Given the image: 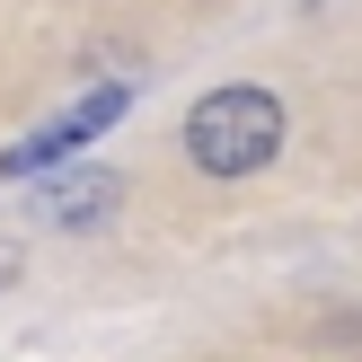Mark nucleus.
I'll return each instance as SVG.
<instances>
[{
	"label": "nucleus",
	"instance_id": "obj_1",
	"mask_svg": "<svg viewBox=\"0 0 362 362\" xmlns=\"http://www.w3.org/2000/svg\"><path fill=\"white\" fill-rule=\"evenodd\" d=\"M186 151H194L204 177H247V168H265V159L283 151V98L257 88V80L212 88V98L186 115Z\"/></svg>",
	"mask_w": 362,
	"mask_h": 362
},
{
	"label": "nucleus",
	"instance_id": "obj_2",
	"mask_svg": "<svg viewBox=\"0 0 362 362\" xmlns=\"http://www.w3.org/2000/svg\"><path fill=\"white\" fill-rule=\"evenodd\" d=\"M124 106H133V88H98V98H80V106H71V115H53L45 133H27V141H18L9 159H0V168H9V177H35V168H45V159H62V151H80V141L98 133V124H115Z\"/></svg>",
	"mask_w": 362,
	"mask_h": 362
},
{
	"label": "nucleus",
	"instance_id": "obj_3",
	"mask_svg": "<svg viewBox=\"0 0 362 362\" xmlns=\"http://www.w3.org/2000/svg\"><path fill=\"white\" fill-rule=\"evenodd\" d=\"M98 212H115V177H106V168H71V177H53V186H45V221L88 230Z\"/></svg>",
	"mask_w": 362,
	"mask_h": 362
},
{
	"label": "nucleus",
	"instance_id": "obj_4",
	"mask_svg": "<svg viewBox=\"0 0 362 362\" xmlns=\"http://www.w3.org/2000/svg\"><path fill=\"white\" fill-rule=\"evenodd\" d=\"M18 274H27V247H18V239H0V292H9Z\"/></svg>",
	"mask_w": 362,
	"mask_h": 362
}]
</instances>
